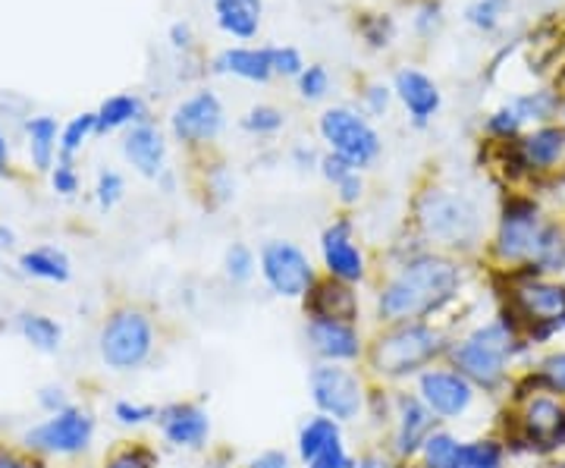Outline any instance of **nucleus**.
Masks as SVG:
<instances>
[{
  "mask_svg": "<svg viewBox=\"0 0 565 468\" xmlns=\"http://www.w3.org/2000/svg\"><path fill=\"white\" fill-rule=\"evenodd\" d=\"M462 265L437 248H418L384 277L374 292V315L381 325L434 321L462 292Z\"/></svg>",
  "mask_w": 565,
  "mask_h": 468,
  "instance_id": "obj_1",
  "label": "nucleus"
},
{
  "mask_svg": "<svg viewBox=\"0 0 565 468\" xmlns=\"http://www.w3.org/2000/svg\"><path fill=\"white\" fill-rule=\"evenodd\" d=\"M522 327L509 311H500L484 325L471 327L465 337L449 343L446 362L465 374L471 384L484 393H500L512 377V365L527 352Z\"/></svg>",
  "mask_w": 565,
  "mask_h": 468,
  "instance_id": "obj_2",
  "label": "nucleus"
},
{
  "mask_svg": "<svg viewBox=\"0 0 565 468\" xmlns=\"http://www.w3.org/2000/svg\"><path fill=\"white\" fill-rule=\"evenodd\" d=\"M449 337L434 321H399L384 325L364 349V368L381 381L418 377L424 368L446 362Z\"/></svg>",
  "mask_w": 565,
  "mask_h": 468,
  "instance_id": "obj_3",
  "label": "nucleus"
},
{
  "mask_svg": "<svg viewBox=\"0 0 565 468\" xmlns=\"http://www.w3.org/2000/svg\"><path fill=\"white\" fill-rule=\"evenodd\" d=\"M505 308L522 327L527 347H546L565 333V284L541 274H505Z\"/></svg>",
  "mask_w": 565,
  "mask_h": 468,
  "instance_id": "obj_4",
  "label": "nucleus"
},
{
  "mask_svg": "<svg viewBox=\"0 0 565 468\" xmlns=\"http://www.w3.org/2000/svg\"><path fill=\"white\" fill-rule=\"evenodd\" d=\"M415 226L430 248L452 255L481 243L484 217L481 208L462 192L430 185L415 199Z\"/></svg>",
  "mask_w": 565,
  "mask_h": 468,
  "instance_id": "obj_5",
  "label": "nucleus"
},
{
  "mask_svg": "<svg viewBox=\"0 0 565 468\" xmlns=\"http://www.w3.org/2000/svg\"><path fill=\"white\" fill-rule=\"evenodd\" d=\"M515 408L505 434V447L527 453H559L565 449V396L544 390L534 374L515 384Z\"/></svg>",
  "mask_w": 565,
  "mask_h": 468,
  "instance_id": "obj_6",
  "label": "nucleus"
},
{
  "mask_svg": "<svg viewBox=\"0 0 565 468\" xmlns=\"http://www.w3.org/2000/svg\"><path fill=\"white\" fill-rule=\"evenodd\" d=\"M544 226L546 217L541 214V204L531 195H509L497 221L493 243H490L497 265H503L505 274L531 267L541 236H544Z\"/></svg>",
  "mask_w": 565,
  "mask_h": 468,
  "instance_id": "obj_7",
  "label": "nucleus"
},
{
  "mask_svg": "<svg viewBox=\"0 0 565 468\" xmlns=\"http://www.w3.org/2000/svg\"><path fill=\"white\" fill-rule=\"evenodd\" d=\"M154 321L141 308H117L98 333V355L110 371H139L154 355Z\"/></svg>",
  "mask_w": 565,
  "mask_h": 468,
  "instance_id": "obj_8",
  "label": "nucleus"
},
{
  "mask_svg": "<svg viewBox=\"0 0 565 468\" xmlns=\"http://www.w3.org/2000/svg\"><path fill=\"white\" fill-rule=\"evenodd\" d=\"M308 396L321 415L337 418L340 425H352L364 415L367 384H364L362 371H355L352 365L315 362L308 371Z\"/></svg>",
  "mask_w": 565,
  "mask_h": 468,
  "instance_id": "obj_9",
  "label": "nucleus"
},
{
  "mask_svg": "<svg viewBox=\"0 0 565 468\" xmlns=\"http://www.w3.org/2000/svg\"><path fill=\"white\" fill-rule=\"evenodd\" d=\"M258 270H262L267 289L289 302H302L321 277L315 262L308 258V252L289 240L264 243L262 255H258Z\"/></svg>",
  "mask_w": 565,
  "mask_h": 468,
  "instance_id": "obj_10",
  "label": "nucleus"
},
{
  "mask_svg": "<svg viewBox=\"0 0 565 468\" xmlns=\"http://www.w3.org/2000/svg\"><path fill=\"white\" fill-rule=\"evenodd\" d=\"M318 129H321V139L327 142V148L333 155H343L345 161L352 163V167H359V170L371 167L381 158L384 142H381L377 129L367 123L364 114L352 110V107H330V110H323Z\"/></svg>",
  "mask_w": 565,
  "mask_h": 468,
  "instance_id": "obj_11",
  "label": "nucleus"
},
{
  "mask_svg": "<svg viewBox=\"0 0 565 468\" xmlns=\"http://www.w3.org/2000/svg\"><path fill=\"white\" fill-rule=\"evenodd\" d=\"M415 393L424 406L434 412L437 422H459L478 403V387L449 362L424 368L415 377Z\"/></svg>",
  "mask_w": 565,
  "mask_h": 468,
  "instance_id": "obj_12",
  "label": "nucleus"
},
{
  "mask_svg": "<svg viewBox=\"0 0 565 468\" xmlns=\"http://www.w3.org/2000/svg\"><path fill=\"white\" fill-rule=\"evenodd\" d=\"M22 440L32 453L44 456H79L95 440V418L85 408L70 406L25 430Z\"/></svg>",
  "mask_w": 565,
  "mask_h": 468,
  "instance_id": "obj_13",
  "label": "nucleus"
},
{
  "mask_svg": "<svg viewBox=\"0 0 565 468\" xmlns=\"http://www.w3.org/2000/svg\"><path fill=\"white\" fill-rule=\"evenodd\" d=\"M512 177H544L565 163V126L544 123L515 142H503Z\"/></svg>",
  "mask_w": 565,
  "mask_h": 468,
  "instance_id": "obj_14",
  "label": "nucleus"
},
{
  "mask_svg": "<svg viewBox=\"0 0 565 468\" xmlns=\"http://www.w3.org/2000/svg\"><path fill=\"white\" fill-rule=\"evenodd\" d=\"M437 428H440V422L418 400V393H396L393 422H390V447H386V453L396 462L412 466L418 459V453H422L424 440Z\"/></svg>",
  "mask_w": 565,
  "mask_h": 468,
  "instance_id": "obj_15",
  "label": "nucleus"
},
{
  "mask_svg": "<svg viewBox=\"0 0 565 468\" xmlns=\"http://www.w3.org/2000/svg\"><path fill=\"white\" fill-rule=\"evenodd\" d=\"M305 347L318 359L330 365H359L364 362L362 327L349 321H333V318H308L305 321Z\"/></svg>",
  "mask_w": 565,
  "mask_h": 468,
  "instance_id": "obj_16",
  "label": "nucleus"
},
{
  "mask_svg": "<svg viewBox=\"0 0 565 468\" xmlns=\"http://www.w3.org/2000/svg\"><path fill=\"white\" fill-rule=\"evenodd\" d=\"M321 265L323 277H333L340 284L362 286L367 280V258L362 245L355 243L352 217H337L321 233Z\"/></svg>",
  "mask_w": 565,
  "mask_h": 468,
  "instance_id": "obj_17",
  "label": "nucleus"
},
{
  "mask_svg": "<svg viewBox=\"0 0 565 468\" xmlns=\"http://www.w3.org/2000/svg\"><path fill=\"white\" fill-rule=\"evenodd\" d=\"M223 126H226V114H223V104L214 92H195L192 98L177 104V110L170 114L173 139L189 148H204V145L217 142Z\"/></svg>",
  "mask_w": 565,
  "mask_h": 468,
  "instance_id": "obj_18",
  "label": "nucleus"
},
{
  "mask_svg": "<svg viewBox=\"0 0 565 468\" xmlns=\"http://www.w3.org/2000/svg\"><path fill=\"white\" fill-rule=\"evenodd\" d=\"M154 425L161 430L163 444L173 449L195 453L211 440V415L199 403H167L158 408Z\"/></svg>",
  "mask_w": 565,
  "mask_h": 468,
  "instance_id": "obj_19",
  "label": "nucleus"
},
{
  "mask_svg": "<svg viewBox=\"0 0 565 468\" xmlns=\"http://www.w3.org/2000/svg\"><path fill=\"white\" fill-rule=\"evenodd\" d=\"M305 318H333V321H349L359 325L362 318V299L359 286L340 284L333 277H318L311 292L302 299Z\"/></svg>",
  "mask_w": 565,
  "mask_h": 468,
  "instance_id": "obj_20",
  "label": "nucleus"
},
{
  "mask_svg": "<svg viewBox=\"0 0 565 468\" xmlns=\"http://www.w3.org/2000/svg\"><path fill=\"white\" fill-rule=\"evenodd\" d=\"M122 158L132 163V170L145 180H161V173L167 170V139H163L161 126H154L151 120L129 126L122 139Z\"/></svg>",
  "mask_w": 565,
  "mask_h": 468,
  "instance_id": "obj_21",
  "label": "nucleus"
},
{
  "mask_svg": "<svg viewBox=\"0 0 565 468\" xmlns=\"http://www.w3.org/2000/svg\"><path fill=\"white\" fill-rule=\"evenodd\" d=\"M393 95L403 102V107L408 110V117L415 120V126H427L434 120V114L440 110V88L437 82L430 79L422 70H399L396 79H393Z\"/></svg>",
  "mask_w": 565,
  "mask_h": 468,
  "instance_id": "obj_22",
  "label": "nucleus"
},
{
  "mask_svg": "<svg viewBox=\"0 0 565 468\" xmlns=\"http://www.w3.org/2000/svg\"><path fill=\"white\" fill-rule=\"evenodd\" d=\"M214 70L248 82H267L274 76L270 47H226L214 57Z\"/></svg>",
  "mask_w": 565,
  "mask_h": 468,
  "instance_id": "obj_23",
  "label": "nucleus"
},
{
  "mask_svg": "<svg viewBox=\"0 0 565 468\" xmlns=\"http://www.w3.org/2000/svg\"><path fill=\"white\" fill-rule=\"evenodd\" d=\"M337 440H343V425L337 418H330V415L315 412L311 418H305L302 425H299V434H296V456H299L302 466H308L318 453H323V449L330 447V444H337Z\"/></svg>",
  "mask_w": 565,
  "mask_h": 468,
  "instance_id": "obj_24",
  "label": "nucleus"
},
{
  "mask_svg": "<svg viewBox=\"0 0 565 468\" xmlns=\"http://www.w3.org/2000/svg\"><path fill=\"white\" fill-rule=\"evenodd\" d=\"M214 13L226 35L252 39L262 25V0H214Z\"/></svg>",
  "mask_w": 565,
  "mask_h": 468,
  "instance_id": "obj_25",
  "label": "nucleus"
},
{
  "mask_svg": "<svg viewBox=\"0 0 565 468\" xmlns=\"http://www.w3.org/2000/svg\"><path fill=\"white\" fill-rule=\"evenodd\" d=\"M20 270L25 277H35V280H47V284H66L73 267L70 258L63 255L61 248L54 245H41V248H29L20 255Z\"/></svg>",
  "mask_w": 565,
  "mask_h": 468,
  "instance_id": "obj_26",
  "label": "nucleus"
},
{
  "mask_svg": "<svg viewBox=\"0 0 565 468\" xmlns=\"http://www.w3.org/2000/svg\"><path fill=\"white\" fill-rule=\"evenodd\" d=\"M148 120V107L139 95H114L95 110V132H117L122 126Z\"/></svg>",
  "mask_w": 565,
  "mask_h": 468,
  "instance_id": "obj_27",
  "label": "nucleus"
},
{
  "mask_svg": "<svg viewBox=\"0 0 565 468\" xmlns=\"http://www.w3.org/2000/svg\"><path fill=\"white\" fill-rule=\"evenodd\" d=\"M25 136H29V158L35 163V170H51L54 158L61 151V126L54 117H32L25 123Z\"/></svg>",
  "mask_w": 565,
  "mask_h": 468,
  "instance_id": "obj_28",
  "label": "nucleus"
},
{
  "mask_svg": "<svg viewBox=\"0 0 565 468\" xmlns=\"http://www.w3.org/2000/svg\"><path fill=\"white\" fill-rule=\"evenodd\" d=\"M17 330L22 333V340L32 343V349L39 352H57L63 347V327L39 311H22L17 318Z\"/></svg>",
  "mask_w": 565,
  "mask_h": 468,
  "instance_id": "obj_29",
  "label": "nucleus"
},
{
  "mask_svg": "<svg viewBox=\"0 0 565 468\" xmlns=\"http://www.w3.org/2000/svg\"><path fill=\"white\" fill-rule=\"evenodd\" d=\"M505 456H509L505 440H500V437H475V440H462L452 468H505Z\"/></svg>",
  "mask_w": 565,
  "mask_h": 468,
  "instance_id": "obj_30",
  "label": "nucleus"
},
{
  "mask_svg": "<svg viewBox=\"0 0 565 468\" xmlns=\"http://www.w3.org/2000/svg\"><path fill=\"white\" fill-rule=\"evenodd\" d=\"M459 447H462V440L452 430L437 428L424 440L415 462H418V468H452L456 466V456H459Z\"/></svg>",
  "mask_w": 565,
  "mask_h": 468,
  "instance_id": "obj_31",
  "label": "nucleus"
},
{
  "mask_svg": "<svg viewBox=\"0 0 565 468\" xmlns=\"http://www.w3.org/2000/svg\"><path fill=\"white\" fill-rule=\"evenodd\" d=\"M515 104V110L522 114V120L525 123H537V126H544L550 123L556 114H559V95L556 92H550V88H537V92H527V95H519V98H512Z\"/></svg>",
  "mask_w": 565,
  "mask_h": 468,
  "instance_id": "obj_32",
  "label": "nucleus"
},
{
  "mask_svg": "<svg viewBox=\"0 0 565 468\" xmlns=\"http://www.w3.org/2000/svg\"><path fill=\"white\" fill-rule=\"evenodd\" d=\"M223 274H226V280L233 286L252 284L255 274H258V258H255V252L243 243L230 245L226 255H223Z\"/></svg>",
  "mask_w": 565,
  "mask_h": 468,
  "instance_id": "obj_33",
  "label": "nucleus"
},
{
  "mask_svg": "<svg viewBox=\"0 0 565 468\" xmlns=\"http://www.w3.org/2000/svg\"><path fill=\"white\" fill-rule=\"evenodd\" d=\"M522 126H525V120H522V114L515 110L512 102L503 104L500 110H493L484 123L487 136L497 139V142H515L522 136Z\"/></svg>",
  "mask_w": 565,
  "mask_h": 468,
  "instance_id": "obj_34",
  "label": "nucleus"
},
{
  "mask_svg": "<svg viewBox=\"0 0 565 468\" xmlns=\"http://www.w3.org/2000/svg\"><path fill=\"white\" fill-rule=\"evenodd\" d=\"M531 374H534V381L544 390L565 396V349H556V352L544 355Z\"/></svg>",
  "mask_w": 565,
  "mask_h": 468,
  "instance_id": "obj_35",
  "label": "nucleus"
},
{
  "mask_svg": "<svg viewBox=\"0 0 565 468\" xmlns=\"http://www.w3.org/2000/svg\"><path fill=\"white\" fill-rule=\"evenodd\" d=\"M95 132V114H79L61 129V158L73 161V155L82 151V145L88 142V136Z\"/></svg>",
  "mask_w": 565,
  "mask_h": 468,
  "instance_id": "obj_36",
  "label": "nucleus"
},
{
  "mask_svg": "<svg viewBox=\"0 0 565 468\" xmlns=\"http://www.w3.org/2000/svg\"><path fill=\"white\" fill-rule=\"evenodd\" d=\"M158 453L151 447H145V444H126V447L114 449L110 456H107V462L104 468H158Z\"/></svg>",
  "mask_w": 565,
  "mask_h": 468,
  "instance_id": "obj_37",
  "label": "nucleus"
},
{
  "mask_svg": "<svg viewBox=\"0 0 565 468\" xmlns=\"http://www.w3.org/2000/svg\"><path fill=\"white\" fill-rule=\"evenodd\" d=\"M512 0H475L468 10H465V20L471 22L475 29H481V32H493L500 20H503L505 7H509Z\"/></svg>",
  "mask_w": 565,
  "mask_h": 468,
  "instance_id": "obj_38",
  "label": "nucleus"
},
{
  "mask_svg": "<svg viewBox=\"0 0 565 468\" xmlns=\"http://www.w3.org/2000/svg\"><path fill=\"white\" fill-rule=\"evenodd\" d=\"M282 123H286L282 110L270 107V104H258L243 117V126L252 136H274V132H280Z\"/></svg>",
  "mask_w": 565,
  "mask_h": 468,
  "instance_id": "obj_39",
  "label": "nucleus"
},
{
  "mask_svg": "<svg viewBox=\"0 0 565 468\" xmlns=\"http://www.w3.org/2000/svg\"><path fill=\"white\" fill-rule=\"evenodd\" d=\"M114 418L122 428H141V425H151L158 418V406L136 403V400H120V403H114Z\"/></svg>",
  "mask_w": 565,
  "mask_h": 468,
  "instance_id": "obj_40",
  "label": "nucleus"
},
{
  "mask_svg": "<svg viewBox=\"0 0 565 468\" xmlns=\"http://www.w3.org/2000/svg\"><path fill=\"white\" fill-rule=\"evenodd\" d=\"M122 195H126V183H122V177L117 170H102L98 173V183H95V202L102 211H110V208H117L122 202Z\"/></svg>",
  "mask_w": 565,
  "mask_h": 468,
  "instance_id": "obj_41",
  "label": "nucleus"
},
{
  "mask_svg": "<svg viewBox=\"0 0 565 468\" xmlns=\"http://www.w3.org/2000/svg\"><path fill=\"white\" fill-rule=\"evenodd\" d=\"M327 92H330V76L321 63L305 66L302 76H299V95L305 102H321V98H327Z\"/></svg>",
  "mask_w": 565,
  "mask_h": 468,
  "instance_id": "obj_42",
  "label": "nucleus"
},
{
  "mask_svg": "<svg viewBox=\"0 0 565 468\" xmlns=\"http://www.w3.org/2000/svg\"><path fill=\"white\" fill-rule=\"evenodd\" d=\"M270 63H274V76H286V79H299L305 70L302 54L296 47H270Z\"/></svg>",
  "mask_w": 565,
  "mask_h": 468,
  "instance_id": "obj_43",
  "label": "nucleus"
},
{
  "mask_svg": "<svg viewBox=\"0 0 565 468\" xmlns=\"http://www.w3.org/2000/svg\"><path fill=\"white\" fill-rule=\"evenodd\" d=\"M305 468H355V456L349 453V447H345V437H343V440L330 444L323 453H318V456H315V459H311Z\"/></svg>",
  "mask_w": 565,
  "mask_h": 468,
  "instance_id": "obj_44",
  "label": "nucleus"
},
{
  "mask_svg": "<svg viewBox=\"0 0 565 468\" xmlns=\"http://www.w3.org/2000/svg\"><path fill=\"white\" fill-rule=\"evenodd\" d=\"M51 185H54L57 195H76L79 192V173H76L73 161L61 158V161L51 167Z\"/></svg>",
  "mask_w": 565,
  "mask_h": 468,
  "instance_id": "obj_45",
  "label": "nucleus"
},
{
  "mask_svg": "<svg viewBox=\"0 0 565 468\" xmlns=\"http://www.w3.org/2000/svg\"><path fill=\"white\" fill-rule=\"evenodd\" d=\"M318 170H321V177L327 180L330 185H340L345 177H352L359 167H352V163L345 161L343 155H333V151H327L321 155V163H318Z\"/></svg>",
  "mask_w": 565,
  "mask_h": 468,
  "instance_id": "obj_46",
  "label": "nucleus"
},
{
  "mask_svg": "<svg viewBox=\"0 0 565 468\" xmlns=\"http://www.w3.org/2000/svg\"><path fill=\"white\" fill-rule=\"evenodd\" d=\"M390 102H393V88H386L384 82H371L364 88V107H367V114L384 117L386 110H390Z\"/></svg>",
  "mask_w": 565,
  "mask_h": 468,
  "instance_id": "obj_47",
  "label": "nucleus"
},
{
  "mask_svg": "<svg viewBox=\"0 0 565 468\" xmlns=\"http://www.w3.org/2000/svg\"><path fill=\"white\" fill-rule=\"evenodd\" d=\"M362 35L371 41L374 47H384V44H390V39H393V22L386 20V17H364Z\"/></svg>",
  "mask_w": 565,
  "mask_h": 468,
  "instance_id": "obj_48",
  "label": "nucleus"
},
{
  "mask_svg": "<svg viewBox=\"0 0 565 468\" xmlns=\"http://www.w3.org/2000/svg\"><path fill=\"white\" fill-rule=\"evenodd\" d=\"M337 189V199L343 208H355V204L364 199V180H362V170H355L352 177H345L343 183L333 185Z\"/></svg>",
  "mask_w": 565,
  "mask_h": 468,
  "instance_id": "obj_49",
  "label": "nucleus"
},
{
  "mask_svg": "<svg viewBox=\"0 0 565 468\" xmlns=\"http://www.w3.org/2000/svg\"><path fill=\"white\" fill-rule=\"evenodd\" d=\"M39 406L47 412V415H57L63 408H70V400H66V390L63 387H41L39 390Z\"/></svg>",
  "mask_w": 565,
  "mask_h": 468,
  "instance_id": "obj_50",
  "label": "nucleus"
},
{
  "mask_svg": "<svg viewBox=\"0 0 565 468\" xmlns=\"http://www.w3.org/2000/svg\"><path fill=\"white\" fill-rule=\"evenodd\" d=\"M245 468H296L292 466V456L289 453H282V449H264L258 453L252 462Z\"/></svg>",
  "mask_w": 565,
  "mask_h": 468,
  "instance_id": "obj_51",
  "label": "nucleus"
},
{
  "mask_svg": "<svg viewBox=\"0 0 565 468\" xmlns=\"http://www.w3.org/2000/svg\"><path fill=\"white\" fill-rule=\"evenodd\" d=\"M440 22H444V17H440V7L434 0L424 3L422 10H418V17H415V25H418L422 35H430L434 29H440Z\"/></svg>",
  "mask_w": 565,
  "mask_h": 468,
  "instance_id": "obj_52",
  "label": "nucleus"
},
{
  "mask_svg": "<svg viewBox=\"0 0 565 468\" xmlns=\"http://www.w3.org/2000/svg\"><path fill=\"white\" fill-rule=\"evenodd\" d=\"M355 468H405L403 462H396L390 453H364L355 459Z\"/></svg>",
  "mask_w": 565,
  "mask_h": 468,
  "instance_id": "obj_53",
  "label": "nucleus"
},
{
  "mask_svg": "<svg viewBox=\"0 0 565 468\" xmlns=\"http://www.w3.org/2000/svg\"><path fill=\"white\" fill-rule=\"evenodd\" d=\"M292 163H296L299 170H318L321 155H318L315 148H308V145H296V148H292Z\"/></svg>",
  "mask_w": 565,
  "mask_h": 468,
  "instance_id": "obj_54",
  "label": "nucleus"
},
{
  "mask_svg": "<svg viewBox=\"0 0 565 468\" xmlns=\"http://www.w3.org/2000/svg\"><path fill=\"white\" fill-rule=\"evenodd\" d=\"M170 44L177 51H189L192 47V25L189 22H173L170 25Z\"/></svg>",
  "mask_w": 565,
  "mask_h": 468,
  "instance_id": "obj_55",
  "label": "nucleus"
},
{
  "mask_svg": "<svg viewBox=\"0 0 565 468\" xmlns=\"http://www.w3.org/2000/svg\"><path fill=\"white\" fill-rule=\"evenodd\" d=\"M0 468H41L39 462H32V459H22L17 453H7V449H0Z\"/></svg>",
  "mask_w": 565,
  "mask_h": 468,
  "instance_id": "obj_56",
  "label": "nucleus"
},
{
  "mask_svg": "<svg viewBox=\"0 0 565 468\" xmlns=\"http://www.w3.org/2000/svg\"><path fill=\"white\" fill-rule=\"evenodd\" d=\"M13 243H17V233H13L10 226L0 224V252H3V248H13Z\"/></svg>",
  "mask_w": 565,
  "mask_h": 468,
  "instance_id": "obj_57",
  "label": "nucleus"
},
{
  "mask_svg": "<svg viewBox=\"0 0 565 468\" xmlns=\"http://www.w3.org/2000/svg\"><path fill=\"white\" fill-rule=\"evenodd\" d=\"M7 167H10V145H7L3 132H0V173H7Z\"/></svg>",
  "mask_w": 565,
  "mask_h": 468,
  "instance_id": "obj_58",
  "label": "nucleus"
},
{
  "mask_svg": "<svg viewBox=\"0 0 565 468\" xmlns=\"http://www.w3.org/2000/svg\"><path fill=\"white\" fill-rule=\"evenodd\" d=\"M559 85H563V88H565V70H563V76H559Z\"/></svg>",
  "mask_w": 565,
  "mask_h": 468,
  "instance_id": "obj_59",
  "label": "nucleus"
},
{
  "mask_svg": "<svg viewBox=\"0 0 565 468\" xmlns=\"http://www.w3.org/2000/svg\"><path fill=\"white\" fill-rule=\"evenodd\" d=\"M563 126H565V98H563Z\"/></svg>",
  "mask_w": 565,
  "mask_h": 468,
  "instance_id": "obj_60",
  "label": "nucleus"
}]
</instances>
